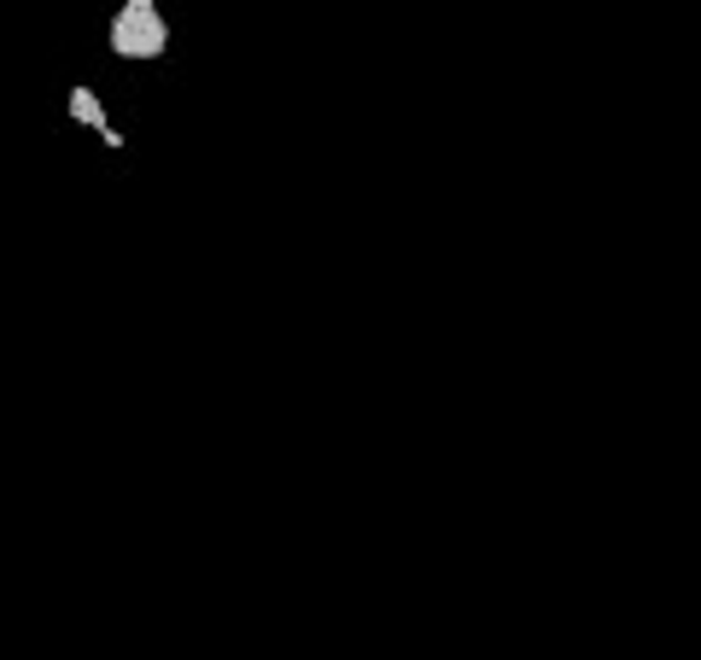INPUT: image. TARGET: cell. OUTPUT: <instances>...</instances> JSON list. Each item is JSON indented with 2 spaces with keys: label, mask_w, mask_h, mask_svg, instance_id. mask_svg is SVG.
Masks as SVG:
<instances>
[{
  "label": "cell",
  "mask_w": 701,
  "mask_h": 660,
  "mask_svg": "<svg viewBox=\"0 0 701 660\" xmlns=\"http://www.w3.org/2000/svg\"><path fill=\"white\" fill-rule=\"evenodd\" d=\"M106 47L124 64H159L170 54V19L159 0H117L112 24H106Z\"/></svg>",
  "instance_id": "1"
},
{
  "label": "cell",
  "mask_w": 701,
  "mask_h": 660,
  "mask_svg": "<svg viewBox=\"0 0 701 660\" xmlns=\"http://www.w3.org/2000/svg\"><path fill=\"white\" fill-rule=\"evenodd\" d=\"M65 117H71L77 129H94L100 134V146H112V152H124L129 141H124V129L112 123V111H106V94L100 89H89V82H77L71 94H65Z\"/></svg>",
  "instance_id": "2"
}]
</instances>
